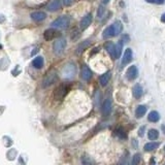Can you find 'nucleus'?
<instances>
[{"instance_id": "obj_1", "label": "nucleus", "mask_w": 165, "mask_h": 165, "mask_svg": "<svg viewBox=\"0 0 165 165\" xmlns=\"http://www.w3.org/2000/svg\"><path fill=\"white\" fill-rule=\"evenodd\" d=\"M122 30H123V25L120 21H116L113 24H111L109 27L104 30L103 32V37L104 38H109V37H113V36H117L121 33Z\"/></svg>"}, {"instance_id": "obj_2", "label": "nucleus", "mask_w": 165, "mask_h": 165, "mask_svg": "<svg viewBox=\"0 0 165 165\" xmlns=\"http://www.w3.org/2000/svg\"><path fill=\"white\" fill-rule=\"evenodd\" d=\"M51 25L55 28L66 29L70 25V18L68 15H61L58 19H56L54 22H52Z\"/></svg>"}, {"instance_id": "obj_3", "label": "nucleus", "mask_w": 165, "mask_h": 165, "mask_svg": "<svg viewBox=\"0 0 165 165\" xmlns=\"http://www.w3.org/2000/svg\"><path fill=\"white\" fill-rule=\"evenodd\" d=\"M69 92V86L68 85H60L56 88L54 91V98L56 100H62L66 96L67 93Z\"/></svg>"}, {"instance_id": "obj_4", "label": "nucleus", "mask_w": 165, "mask_h": 165, "mask_svg": "<svg viewBox=\"0 0 165 165\" xmlns=\"http://www.w3.org/2000/svg\"><path fill=\"white\" fill-rule=\"evenodd\" d=\"M57 80H58V74H57L56 71H50L48 74L44 76V80H42V86H44V88L46 87H50V86H52L54 82H57Z\"/></svg>"}, {"instance_id": "obj_5", "label": "nucleus", "mask_w": 165, "mask_h": 165, "mask_svg": "<svg viewBox=\"0 0 165 165\" xmlns=\"http://www.w3.org/2000/svg\"><path fill=\"white\" fill-rule=\"evenodd\" d=\"M65 48H66V40L64 38H60L58 40H56L53 44V51H54L55 54L60 55L62 54L63 52L65 51Z\"/></svg>"}, {"instance_id": "obj_6", "label": "nucleus", "mask_w": 165, "mask_h": 165, "mask_svg": "<svg viewBox=\"0 0 165 165\" xmlns=\"http://www.w3.org/2000/svg\"><path fill=\"white\" fill-rule=\"evenodd\" d=\"M75 72H76V68L73 64H68L64 67V69L62 70V73H63V76L65 78H72L74 76Z\"/></svg>"}, {"instance_id": "obj_7", "label": "nucleus", "mask_w": 165, "mask_h": 165, "mask_svg": "<svg viewBox=\"0 0 165 165\" xmlns=\"http://www.w3.org/2000/svg\"><path fill=\"white\" fill-rule=\"evenodd\" d=\"M138 75V70H137V67L135 65H132L127 69L126 71V77L129 80H135Z\"/></svg>"}, {"instance_id": "obj_8", "label": "nucleus", "mask_w": 165, "mask_h": 165, "mask_svg": "<svg viewBox=\"0 0 165 165\" xmlns=\"http://www.w3.org/2000/svg\"><path fill=\"white\" fill-rule=\"evenodd\" d=\"M92 19H93L92 15H91V13H87V15L82 19V21H80V29H82V30H85L86 28H88V27L91 25V23H92Z\"/></svg>"}, {"instance_id": "obj_9", "label": "nucleus", "mask_w": 165, "mask_h": 165, "mask_svg": "<svg viewBox=\"0 0 165 165\" xmlns=\"http://www.w3.org/2000/svg\"><path fill=\"white\" fill-rule=\"evenodd\" d=\"M80 76L84 80H89L92 77V71L87 65H82V71H80Z\"/></svg>"}, {"instance_id": "obj_10", "label": "nucleus", "mask_w": 165, "mask_h": 165, "mask_svg": "<svg viewBox=\"0 0 165 165\" xmlns=\"http://www.w3.org/2000/svg\"><path fill=\"white\" fill-rule=\"evenodd\" d=\"M58 35H59V32L56 29H48V30L44 31V37L46 40H52V39H54Z\"/></svg>"}, {"instance_id": "obj_11", "label": "nucleus", "mask_w": 165, "mask_h": 165, "mask_svg": "<svg viewBox=\"0 0 165 165\" xmlns=\"http://www.w3.org/2000/svg\"><path fill=\"white\" fill-rule=\"evenodd\" d=\"M132 57H133V53H132L131 49H127L124 53L123 59H122V65H126L128 64L129 62H131Z\"/></svg>"}, {"instance_id": "obj_12", "label": "nucleus", "mask_w": 165, "mask_h": 165, "mask_svg": "<svg viewBox=\"0 0 165 165\" xmlns=\"http://www.w3.org/2000/svg\"><path fill=\"white\" fill-rule=\"evenodd\" d=\"M46 15L44 11H34V13H31V19L35 22H41L46 19Z\"/></svg>"}, {"instance_id": "obj_13", "label": "nucleus", "mask_w": 165, "mask_h": 165, "mask_svg": "<svg viewBox=\"0 0 165 165\" xmlns=\"http://www.w3.org/2000/svg\"><path fill=\"white\" fill-rule=\"evenodd\" d=\"M102 111L104 113V116H108L111 111V100L109 98L105 99V101L103 102L102 105Z\"/></svg>"}, {"instance_id": "obj_14", "label": "nucleus", "mask_w": 165, "mask_h": 165, "mask_svg": "<svg viewBox=\"0 0 165 165\" xmlns=\"http://www.w3.org/2000/svg\"><path fill=\"white\" fill-rule=\"evenodd\" d=\"M111 73L109 71H107L106 73L101 75V76L99 77V82H100V85L102 86V87L107 85L109 80H111Z\"/></svg>"}, {"instance_id": "obj_15", "label": "nucleus", "mask_w": 165, "mask_h": 165, "mask_svg": "<svg viewBox=\"0 0 165 165\" xmlns=\"http://www.w3.org/2000/svg\"><path fill=\"white\" fill-rule=\"evenodd\" d=\"M61 7V1L60 0H53L48 6V9L50 11H56Z\"/></svg>"}, {"instance_id": "obj_16", "label": "nucleus", "mask_w": 165, "mask_h": 165, "mask_svg": "<svg viewBox=\"0 0 165 165\" xmlns=\"http://www.w3.org/2000/svg\"><path fill=\"white\" fill-rule=\"evenodd\" d=\"M44 58L41 56H38L36 57L35 59L33 60V62H32V65H33L35 68H37V69H40V68H42V66H44Z\"/></svg>"}, {"instance_id": "obj_17", "label": "nucleus", "mask_w": 165, "mask_h": 165, "mask_svg": "<svg viewBox=\"0 0 165 165\" xmlns=\"http://www.w3.org/2000/svg\"><path fill=\"white\" fill-rule=\"evenodd\" d=\"M148 120H149L150 122H153V123H155V122H158L160 120V116L159 113H157V111H151V113H149V116H148Z\"/></svg>"}, {"instance_id": "obj_18", "label": "nucleus", "mask_w": 165, "mask_h": 165, "mask_svg": "<svg viewBox=\"0 0 165 165\" xmlns=\"http://www.w3.org/2000/svg\"><path fill=\"white\" fill-rule=\"evenodd\" d=\"M90 44H91V41H90V40H85V41H82V44H80V46H77L76 53H77V54H80L82 52H84L86 49H87L88 46H90Z\"/></svg>"}, {"instance_id": "obj_19", "label": "nucleus", "mask_w": 165, "mask_h": 165, "mask_svg": "<svg viewBox=\"0 0 165 165\" xmlns=\"http://www.w3.org/2000/svg\"><path fill=\"white\" fill-rule=\"evenodd\" d=\"M105 49L108 52V54L111 55L113 58H115V50H116V44H113V42H107L105 44Z\"/></svg>"}, {"instance_id": "obj_20", "label": "nucleus", "mask_w": 165, "mask_h": 165, "mask_svg": "<svg viewBox=\"0 0 165 165\" xmlns=\"http://www.w3.org/2000/svg\"><path fill=\"white\" fill-rule=\"evenodd\" d=\"M133 95L135 98H140L142 95V88L140 85H135L133 88Z\"/></svg>"}, {"instance_id": "obj_21", "label": "nucleus", "mask_w": 165, "mask_h": 165, "mask_svg": "<svg viewBox=\"0 0 165 165\" xmlns=\"http://www.w3.org/2000/svg\"><path fill=\"white\" fill-rule=\"evenodd\" d=\"M146 113H147V106H144V105L137 106L136 111H135V115H136L137 118H142Z\"/></svg>"}, {"instance_id": "obj_22", "label": "nucleus", "mask_w": 165, "mask_h": 165, "mask_svg": "<svg viewBox=\"0 0 165 165\" xmlns=\"http://www.w3.org/2000/svg\"><path fill=\"white\" fill-rule=\"evenodd\" d=\"M148 137L151 140H155V139H157L159 137V132L156 129H150L149 132H148Z\"/></svg>"}, {"instance_id": "obj_23", "label": "nucleus", "mask_w": 165, "mask_h": 165, "mask_svg": "<svg viewBox=\"0 0 165 165\" xmlns=\"http://www.w3.org/2000/svg\"><path fill=\"white\" fill-rule=\"evenodd\" d=\"M158 146H159L158 142H148V144H144V149L146 152H150V151H153V150L157 149Z\"/></svg>"}, {"instance_id": "obj_24", "label": "nucleus", "mask_w": 165, "mask_h": 165, "mask_svg": "<svg viewBox=\"0 0 165 165\" xmlns=\"http://www.w3.org/2000/svg\"><path fill=\"white\" fill-rule=\"evenodd\" d=\"M122 48H123V44H122V41H119V44H116V50H115V59H118L119 57L121 56Z\"/></svg>"}, {"instance_id": "obj_25", "label": "nucleus", "mask_w": 165, "mask_h": 165, "mask_svg": "<svg viewBox=\"0 0 165 165\" xmlns=\"http://www.w3.org/2000/svg\"><path fill=\"white\" fill-rule=\"evenodd\" d=\"M103 15H104V8H103V6H99V8H98V13H97L98 18L101 19L103 17Z\"/></svg>"}, {"instance_id": "obj_26", "label": "nucleus", "mask_w": 165, "mask_h": 165, "mask_svg": "<svg viewBox=\"0 0 165 165\" xmlns=\"http://www.w3.org/2000/svg\"><path fill=\"white\" fill-rule=\"evenodd\" d=\"M139 160H140V155L136 154L133 157V161H132V163H133V164H137V163L139 162Z\"/></svg>"}, {"instance_id": "obj_27", "label": "nucleus", "mask_w": 165, "mask_h": 165, "mask_svg": "<svg viewBox=\"0 0 165 165\" xmlns=\"http://www.w3.org/2000/svg\"><path fill=\"white\" fill-rule=\"evenodd\" d=\"M147 2L149 3H157V4H162L164 2V0H147Z\"/></svg>"}, {"instance_id": "obj_28", "label": "nucleus", "mask_w": 165, "mask_h": 165, "mask_svg": "<svg viewBox=\"0 0 165 165\" xmlns=\"http://www.w3.org/2000/svg\"><path fill=\"white\" fill-rule=\"evenodd\" d=\"M73 1H74V0H63V3H64V5L68 6V5L72 4V3H73Z\"/></svg>"}, {"instance_id": "obj_29", "label": "nucleus", "mask_w": 165, "mask_h": 165, "mask_svg": "<svg viewBox=\"0 0 165 165\" xmlns=\"http://www.w3.org/2000/svg\"><path fill=\"white\" fill-rule=\"evenodd\" d=\"M144 126H142V129H139V132H138L139 136H142V135H144Z\"/></svg>"}, {"instance_id": "obj_30", "label": "nucleus", "mask_w": 165, "mask_h": 165, "mask_svg": "<svg viewBox=\"0 0 165 165\" xmlns=\"http://www.w3.org/2000/svg\"><path fill=\"white\" fill-rule=\"evenodd\" d=\"M161 21H162L163 23H165V13H163L162 15H161Z\"/></svg>"}, {"instance_id": "obj_31", "label": "nucleus", "mask_w": 165, "mask_h": 165, "mask_svg": "<svg viewBox=\"0 0 165 165\" xmlns=\"http://www.w3.org/2000/svg\"><path fill=\"white\" fill-rule=\"evenodd\" d=\"M102 2L104 3V4H106V3L109 2V0H102Z\"/></svg>"}, {"instance_id": "obj_32", "label": "nucleus", "mask_w": 165, "mask_h": 165, "mask_svg": "<svg viewBox=\"0 0 165 165\" xmlns=\"http://www.w3.org/2000/svg\"><path fill=\"white\" fill-rule=\"evenodd\" d=\"M162 129H163V131H164V133H165V126H164V125L162 126Z\"/></svg>"}, {"instance_id": "obj_33", "label": "nucleus", "mask_w": 165, "mask_h": 165, "mask_svg": "<svg viewBox=\"0 0 165 165\" xmlns=\"http://www.w3.org/2000/svg\"><path fill=\"white\" fill-rule=\"evenodd\" d=\"M164 150H165V147H164Z\"/></svg>"}]
</instances>
